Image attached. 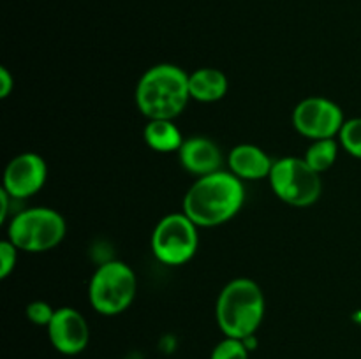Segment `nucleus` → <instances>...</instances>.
<instances>
[{
	"label": "nucleus",
	"mask_w": 361,
	"mask_h": 359,
	"mask_svg": "<svg viewBox=\"0 0 361 359\" xmlns=\"http://www.w3.org/2000/svg\"><path fill=\"white\" fill-rule=\"evenodd\" d=\"M67 232L66 218L48 206L20 211L7 224V239L20 252L44 253L56 248Z\"/></svg>",
	"instance_id": "4"
},
{
	"label": "nucleus",
	"mask_w": 361,
	"mask_h": 359,
	"mask_svg": "<svg viewBox=\"0 0 361 359\" xmlns=\"http://www.w3.org/2000/svg\"><path fill=\"white\" fill-rule=\"evenodd\" d=\"M53 348L63 355H78L88 347L90 327L80 310L60 306L55 310L51 322L46 327Z\"/></svg>",
	"instance_id": "10"
},
{
	"label": "nucleus",
	"mask_w": 361,
	"mask_h": 359,
	"mask_svg": "<svg viewBox=\"0 0 361 359\" xmlns=\"http://www.w3.org/2000/svg\"><path fill=\"white\" fill-rule=\"evenodd\" d=\"M338 150H341L338 139H316L310 141L303 158L314 171L323 175L335 165L338 158Z\"/></svg>",
	"instance_id": "15"
},
{
	"label": "nucleus",
	"mask_w": 361,
	"mask_h": 359,
	"mask_svg": "<svg viewBox=\"0 0 361 359\" xmlns=\"http://www.w3.org/2000/svg\"><path fill=\"white\" fill-rule=\"evenodd\" d=\"M137 277L123 260H108L94 271L88 284V301L97 313L115 317L130 308L136 299Z\"/></svg>",
	"instance_id": "5"
},
{
	"label": "nucleus",
	"mask_w": 361,
	"mask_h": 359,
	"mask_svg": "<svg viewBox=\"0 0 361 359\" xmlns=\"http://www.w3.org/2000/svg\"><path fill=\"white\" fill-rule=\"evenodd\" d=\"M275 197L293 208H309L323 194V180L303 157H282L268 176Z\"/></svg>",
	"instance_id": "6"
},
{
	"label": "nucleus",
	"mask_w": 361,
	"mask_h": 359,
	"mask_svg": "<svg viewBox=\"0 0 361 359\" xmlns=\"http://www.w3.org/2000/svg\"><path fill=\"white\" fill-rule=\"evenodd\" d=\"M338 143L342 150L348 151L351 157L361 158V116L345 120L338 134Z\"/></svg>",
	"instance_id": "16"
},
{
	"label": "nucleus",
	"mask_w": 361,
	"mask_h": 359,
	"mask_svg": "<svg viewBox=\"0 0 361 359\" xmlns=\"http://www.w3.org/2000/svg\"><path fill=\"white\" fill-rule=\"evenodd\" d=\"M14 90V76L7 67H0V97L7 99Z\"/></svg>",
	"instance_id": "20"
},
{
	"label": "nucleus",
	"mask_w": 361,
	"mask_h": 359,
	"mask_svg": "<svg viewBox=\"0 0 361 359\" xmlns=\"http://www.w3.org/2000/svg\"><path fill=\"white\" fill-rule=\"evenodd\" d=\"M48 180V164L35 151H23L7 162L2 189L16 199H28L41 192Z\"/></svg>",
	"instance_id": "9"
},
{
	"label": "nucleus",
	"mask_w": 361,
	"mask_h": 359,
	"mask_svg": "<svg viewBox=\"0 0 361 359\" xmlns=\"http://www.w3.org/2000/svg\"><path fill=\"white\" fill-rule=\"evenodd\" d=\"M134 101L147 120H175L192 101L189 73L175 63H155L137 80Z\"/></svg>",
	"instance_id": "2"
},
{
	"label": "nucleus",
	"mask_w": 361,
	"mask_h": 359,
	"mask_svg": "<svg viewBox=\"0 0 361 359\" xmlns=\"http://www.w3.org/2000/svg\"><path fill=\"white\" fill-rule=\"evenodd\" d=\"M55 310L49 303L42 301V299H37V301L28 303L27 308H25V313H27V319L30 320L32 324L41 327H48L49 322H51L53 315H55Z\"/></svg>",
	"instance_id": "18"
},
{
	"label": "nucleus",
	"mask_w": 361,
	"mask_h": 359,
	"mask_svg": "<svg viewBox=\"0 0 361 359\" xmlns=\"http://www.w3.org/2000/svg\"><path fill=\"white\" fill-rule=\"evenodd\" d=\"M229 80L226 73L215 67H201L189 74L190 99L203 104L222 101L228 95Z\"/></svg>",
	"instance_id": "13"
},
{
	"label": "nucleus",
	"mask_w": 361,
	"mask_h": 359,
	"mask_svg": "<svg viewBox=\"0 0 361 359\" xmlns=\"http://www.w3.org/2000/svg\"><path fill=\"white\" fill-rule=\"evenodd\" d=\"M250 348L240 338L224 336L212 351L210 359H249Z\"/></svg>",
	"instance_id": "17"
},
{
	"label": "nucleus",
	"mask_w": 361,
	"mask_h": 359,
	"mask_svg": "<svg viewBox=\"0 0 361 359\" xmlns=\"http://www.w3.org/2000/svg\"><path fill=\"white\" fill-rule=\"evenodd\" d=\"M178 158L182 168L196 178L221 171L224 164L222 150L214 139L207 136L185 137L178 150Z\"/></svg>",
	"instance_id": "11"
},
{
	"label": "nucleus",
	"mask_w": 361,
	"mask_h": 359,
	"mask_svg": "<svg viewBox=\"0 0 361 359\" xmlns=\"http://www.w3.org/2000/svg\"><path fill=\"white\" fill-rule=\"evenodd\" d=\"M143 139L157 153H178L185 141L175 120H148L143 129Z\"/></svg>",
	"instance_id": "14"
},
{
	"label": "nucleus",
	"mask_w": 361,
	"mask_h": 359,
	"mask_svg": "<svg viewBox=\"0 0 361 359\" xmlns=\"http://www.w3.org/2000/svg\"><path fill=\"white\" fill-rule=\"evenodd\" d=\"M228 171L242 182H257L270 176L274 162L270 155L257 144H236L228 153Z\"/></svg>",
	"instance_id": "12"
},
{
	"label": "nucleus",
	"mask_w": 361,
	"mask_h": 359,
	"mask_svg": "<svg viewBox=\"0 0 361 359\" xmlns=\"http://www.w3.org/2000/svg\"><path fill=\"white\" fill-rule=\"evenodd\" d=\"M9 199L13 197L6 192V190H0V203H2V210H0V222H6L7 213H9Z\"/></svg>",
	"instance_id": "21"
},
{
	"label": "nucleus",
	"mask_w": 361,
	"mask_h": 359,
	"mask_svg": "<svg viewBox=\"0 0 361 359\" xmlns=\"http://www.w3.org/2000/svg\"><path fill=\"white\" fill-rule=\"evenodd\" d=\"M291 122L296 132L310 141L337 139L344 127L345 116L335 101L312 95L296 104Z\"/></svg>",
	"instance_id": "8"
},
{
	"label": "nucleus",
	"mask_w": 361,
	"mask_h": 359,
	"mask_svg": "<svg viewBox=\"0 0 361 359\" xmlns=\"http://www.w3.org/2000/svg\"><path fill=\"white\" fill-rule=\"evenodd\" d=\"M18 252L20 250L9 239L0 241V278H7L13 273L18 263Z\"/></svg>",
	"instance_id": "19"
},
{
	"label": "nucleus",
	"mask_w": 361,
	"mask_h": 359,
	"mask_svg": "<svg viewBox=\"0 0 361 359\" xmlns=\"http://www.w3.org/2000/svg\"><path fill=\"white\" fill-rule=\"evenodd\" d=\"M245 203V187L231 171L221 169L197 178L183 196V213L200 229L228 224Z\"/></svg>",
	"instance_id": "1"
},
{
	"label": "nucleus",
	"mask_w": 361,
	"mask_h": 359,
	"mask_svg": "<svg viewBox=\"0 0 361 359\" xmlns=\"http://www.w3.org/2000/svg\"><path fill=\"white\" fill-rule=\"evenodd\" d=\"M155 259L166 266H183L200 248V227L183 211L169 213L155 224L150 238Z\"/></svg>",
	"instance_id": "7"
},
{
	"label": "nucleus",
	"mask_w": 361,
	"mask_h": 359,
	"mask_svg": "<svg viewBox=\"0 0 361 359\" xmlns=\"http://www.w3.org/2000/svg\"><path fill=\"white\" fill-rule=\"evenodd\" d=\"M264 313H267L264 292L252 278H233L219 292L215 319L224 336L240 338V340L254 336L263 324Z\"/></svg>",
	"instance_id": "3"
}]
</instances>
